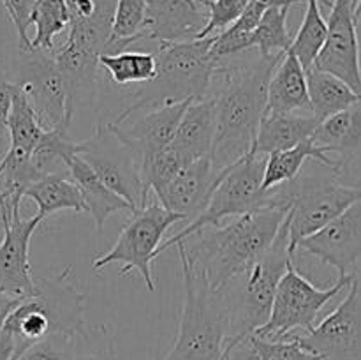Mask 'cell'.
Listing matches in <instances>:
<instances>
[{"mask_svg": "<svg viewBox=\"0 0 361 360\" xmlns=\"http://www.w3.org/2000/svg\"><path fill=\"white\" fill-rule=\"evenodd\" d=\"M307 159H314V161L321 162L326 168H331L334 172L341 173V166H338L337 159L330 157L324 154L321 148L314 145L312 138L303 143L296 145V147L289 148V150L271 152L267 155V168H264V179H263V191H271L277 186L288 184L295 180L300 175L303 168V162Z\"/></svg>", "mask_w": 361, "mask_h": 360, "instance_id": "obj_25", "label": "cell"}, {"mask_svg": "<svg viewBox=\"0 0 361 360\" xmlns=\"http://www.w3.org/2000/svg\"><path fill=\"white\" fill-rule=\"evenodd\" d=\"M183 277V304L173 348L159 360H224L231 334L228 306L221 292L208 288L178 254Z\"/></svg>", "mask_w": 361, "mask_h": 360, "instance_id": "obj_5", "label": "cell"}, {"mask_svg": "<svg viewBox=\"0 0 361 360\" xmlns=\"http://www.w3.org/2000/svg\"><path fill=\"white\" fill-rule=\"evenodd\" d=\"M0 2L6 7L7 14H9L14 28H16L20 52L32 49V39L28 37V27H30V18L35 0H0Z\"/></svg>", "mask_w": 361, "mask_h": 360, "instance_id": "obj_38", "label": "cell"}, {"mask_svg": "<svg viewBox=\"0 0 361 360\" xmlns=\"http://www.w3.org/2000/svg\"><path fill=\"white\" fill-rule=\"evenodd\" d=\"M252 0H207L201 2L208 9V23L197 39L210 37L215 32L226 30L231 27L243 14Z\"/></svg>", "mask_w": 361, "mask_h": 360, "instance_id": "obj_36", "label": "cell"}, {"mask_svg": "<svg viewBox=\"0 0 361 360\" xmlns=\"http://www.w3.org/2000/svg\"><path fill=\"white\" fill-rule=\"evenodd\" d=\"M208 23V9L200 0H148L141 41L159 44L194 41Z\"/></svg>", "mask_w": 361, "mask_h": 360, "instance_id": "obj_18", "label": "cell"}, {"mask_svg": "<svg viewBox=\"0 0 361 360\" xmlns=\"http://www.w3.org/2000/svg\"><path fill=\"white\" fill-rule=\"evenodd\" d=\"M113 360H116V359H113Z\"/></svg>", "mask_w": 361, "mask_h": 360, "instance_id": "obj_46", "label": "cell"}, {"mask_svg": "<svg viewBox=\"0 0 361 360\" xmlns=\"http://www.w3.org/2000/svg\"><path fill=\"white\" fill-rule=\"evenodd\" d=\"M264 168H267V155H259L252 150L243 155L240 161L219 172L204 210L196 219L187 222L185 228L162 242L157 254L164 253L200 229L221 224L222 219L267 210V208H286L279 207L274 189L263 191Z\"/></svg>", "mask_w": 361, "mask_h": 360, "instance_id": "obj_8", "label": "cell"}, {"mask_svg": "<svg viewBox=\"0 0 361 360\" xmlns=\"http://www.w3.org/2000/svg\"><path fill=\"white\" fill-rule=\"evenodd\" d=\"M16 94V85L7 76L4 67H0V134H7V119H9L13 97Z\"/></svg>", "mask_w": 361, "mask_h": 360, "instance_id": "obj_39", "label": "cell"}, {"mask_svg": "<svg viewBox=\"0 0 361 360\" xmlns=\"http://www.w3.org/2000/svg\"><path fill=\"white\" fill-rule=\"evenodd\" d=\"M274 193L279 205L289 208L286 224L291 253L296 254L303 239L323 229L361 200V182L344 184L341 173L331 169L330 175H298L275 187Z\"/></svg>", "mask_w": 361, "mask_h": 360, "instance_id": "obj_7", "label": "cell"}, {"mask_svg": "<svg viewBox=\"0 0 361 360\" xmlns=\"http://www.w3.org/2000/svg\"><path fill=\"white\" fill-rule=\"evenodd\" d=\"M268 112L312 115L307 69L291 49L282 56L270 80Z\"/></svg>", "mask_w": 361, "mask_h": 360, "instance_id": "obj_20", "label": "cell"}, {"mask_svg": "<svg viewBox=\"0 0 361 360\" xmlns=\"http://www.w3.org/2000/svg\"><path fill=\"white\" fill-rule=\"evenodd\" d=\"M319 124L321 122L314 115L267 112L259 131H257L252 150L259 155L289 150V148L310 140Z\"/></svg>", "mask_w": 361, "mask_h": 360, "instance_id": "obj_24", "label": "cell"}, {"mask_svg": "<svg viewBox=\"0 0 361 360\" xmlns=\"http://www.w3.org/2000/svg\"><path fill=\"white\" fill-rule=\"evenodd\" d=\"M44 221L39 214L23 219L14 215L6 226L0 240V295L25 300L37 293V281L30 272L28 247L39 224Z\"/></svg>", "mask_w": 361, "mask_h": 360, "instance_id": "obj_16", "label": "cell"}, {"mask_svg": "<svg viewBox=\"0 0 361 360\" xmlns=\"http://www.w3.org/2000/svg\"><path fill=\"white\" fill-rule=\"evenodd\" d=\"M312 141L324 154H337L341 172H348L361 148V102L323 120L314 131Z\"/></svg>", "mask_w": 361, "mask_h": 360, "instance_id": "obj_22", "label": "cell"}, {"mask_svg": "<svg viewBox=\"0 0 361 360\" xmlns=\"http://www.w3.org/2000/svg\"><path fill=\"white\" fill-rule=\"evenodd\" d=\"M307 80H309L312 115L319 122L361 102V95L334 74L310 69L307 71Z\"/></svg>", "mask_w": 361, "mask_h": 360, "instance_id": "obj_27", "label": "cell"}, {"mask_svg": "<svg viewBox=\"0 0 361 360\" xmlns=\"http://www.w3.org/2000/svg\"><path fill=\"white\" fill-rule=\"evenodd\" d=\"M358 21L355 18V0H334L328 16V35L312 69L324 71L341 78L361 95V62Z\"/></svg>", "mask_w": 361, "mask_h": 360, "instance_id": "obj_14", "label": "cell"}, {"mask_svg": "<svg viewBox=\"0 0 361 360\" xmlns=\"http://www.w3.org/2000/svg\"><path fill=\"white\" fill-rule=\"evenodd\" d=\"M192 101L168 102L141 109L126 120V124H113L116 133L133 148L140 157L141 166L145 161L164 150L175 138L182 116Z\"/></svg>", "mask_w": 361, "mask_h": 360, "instance_id": "obj_17", "label": "cell"}, {"mask_svg": "<svg viewBox=\"0 0 361 360\" xmlns=\"http://www.w3.org/2000/svg\"><path fill=\"white\" fill-rule=\"evenodd\" d=\"M323 360H361V292L358 279L351 282L345 299L305 334H289ZM284 339V337H282Z\"/></svg>", "mask_w": 361, "mask_h": 360, "instance_id": "obj_13", "label": "cell"}, {"mask_svg": "<svg viewBox=\"0 0 361 360\" xmlns=\"http://www.w3.org/2000/svg\"><path fill=\"white\" fill-rule=\"evenodd\" d=\"M99 66L115 85H143L157 76V53L123 49L113 55H101Z\"/></svg>", "mask_w": 361, "mask_h": 360, "instance_id": "obj_29", "label": "cell"}, {"mask_svg": "<svg viewBox=\"0 0 361 360\" xmlns=\"http://www.w3.org/2000/svg\"><path fill=\"white\" fill-rule=\"evenodd\" d=\"M187 164H190V162L173 145H168L164 150L145 161L143 166H141V172H143V184L147 196L150 193L157 194L159 191L164 189Z\"/></svg>", "mask_w": 361, "mask_h": 360, "instance_id": "obj_35", "label": "cell"}, {"mask_svg": "<svg viewBox=\"0 0 361 360\" xmlns=\"http://www.w3.org/2000/svg\"><path fill=\"white\" fill-rule=\"evenodd\" d=\"M23 300H18L13 299V296H7V295H0V330L4 328V323L6 320L9 318V314L16 309Z\"/></svg>", "mask_w": 361, "mask_h": 360, "instance_id": "obj_42", "label": "cell"}, {"mask_svg": "<svg viewBox=\"0 0 361 360\" xmlns=\"http://www.w3.org/2000/svg\"><path fill=\"white\" fill-rule=\"evenodd\" d=\"M252 337L259 352L263 353L264 360H323L291 337L277 339V341L263 339L256 334H252Z\"/></svg>", "mask_w": 361, "mask_h": 360, "instance_id": "obj_37", "label": "cell"}, {"mask_svg": "<svg viewBox=\"0 0 361 360\" xmlns=\"http://www.w3.org/2000/svg\"><path fill=\"white\" fill-rule=\"evenodd\" d=\"M147 2L148 0H116L113 34L106 48V55L120 53L136 44L137 35L143 30Z\"/></svg>", "mask_w": 361, "mask_h": 360, "instance_id": "obj_34", "label": "cell"}, {"mask_svg": "<svg viewBox=\"0 0 361 360\" xmlns=\"http://www.w3.org/2000/svg\"><path fill=\"white\" fill-rule=\"evenodd\" d=\"M355 18H356V21L360 23V20H361V0H355Z\"/></svg>", "mask_w": 361, "mask_h": 360, "instance_id": "obj_43", "label": "cell"}, {"mask_svg": "<svg viewBox=\"0 0 361 360\" xmlns=\"http://www.w3.org/2000/svg\"><path fill=\"white\" fill-rule=\"evenodd\" d=\"M289 208H267L208 226L176 244L190 270L214 292H221L271 247Z\"/></svg>", "mask_w": 361, "mask_h": 360, "instance_id": "obj_1", "label": "cell"}, {"mask_svg": "<svg viewBox=\"0 0 361 360\" xmlns=\"http://www.w3.org/2000/svg\"><path fill=\"white\" fill-rule=\"evenodd\" d=\"M14 85L28 99L46 131L69 129V99L53 49L20 52Z\"/></svg>", "mask_w": 361, "mask_h": 360, "instance_id": "obj_12", "label": "cell"}, {"mask_svg": "<svg viewBox=\"0 0 361 360\" xmlns=\"http://www.w3.org/2000/svg\"><path fill=\"white\" fill-rule=\"evenodd\" d=\"M286 53L259 55L247 64H224L215 76L221 87L212 97L217 108L212 162L222 172L252 152L257 131L268 112V87Z\"/></svg>", "mask_w": 361, "mask_h": 360, "instance_id": "obj_2", "label": "cell"}, {"mask_svg": "<svg viewBox=\"0 0 361 360\" xmlns=\"http://www.w3.org/2000/svg\"><path fill=\"white\" fill-rule=\"evenodd\" d=\"M25 198H30L37 205V214L42 219L60 210L88 212L81 196L80 187L71 175H46L37 179L25 191Z\"/></svg>", "mask_w": 361, "mask_h": 360, "instance_id": "obj_26", "label": "cell"}, {"mask_svg": "<svg viewBox=\"0 0 361 360\" xmlns=\"http://www.w3.org/2000/svg\"><path fill=\"white\" fill-rule=\"evenodd\" d=\"M7 131L11 138L9 154L20 155V157H32V152L41 141L42 134L46 133L39 115L32 108L28 99L18 90V87L13 97L9 119H7Z\"/></svg>", "mask_w": 361, "mask_h": 360, "instance_id": "obj_28", "label": "cell"}, {"mask_svg": "<svg viewBox=\"0 0 361 360\" xmlns=\"http://www.w3.org/2000/svg\"><path fill=\"white\" fill-rule=\"evenodd\" d=\"M291 263H295V254L291 253L284 219L270 249L221 289L231 321L228 346L256 334L257 328L270 320L277 288Z\"/></svg>", "mask_w": 361, "mask_h": 360, "instance_id": "obj_4", "label": "cell"}, {"mask_svg": "<svg viewBox=\"0 0 361 360\" xmlns=\"http://www.w3.org/2000/svg\"><path fill=\"white\" fill-rule=\"evenodd\" d=\"M215 134H217V108H215V99L210 95L201 101L190 102L169 145L182 152L187 161L194 162L212 155Z\"/></svg>", "mask_w": 361, "mask_h": 360, "instance_id": "obj_21", "label": "cell"}, {"mask_svg": "<svg viewBox=\"0 0 361 360\" xmlns=\"http://www.w3.org/2000/svg\"><path fill=\"white\" fill-rule=\"evenodd\" d=\"M296 251L334 267L338 277L356 275L355 270L361 265V200L323 229L303 239Z\"/></svg>", "mask_w": 361, "mask_h": 360, "instance_id": "obj_15", "label": "cell"}, {"mask_svg": "<svg viewBox=\"0 0 361 360\" xmlns=\"http://www.w3.org/2000/svg\"><path fill=\"white\" fill-rule=\"evenodd\" d=\"M16 355V344H14V339L6 328L0 330V360H14Z\"/></svg>", "mask_w": 361, "mask_h": 360, "instance_id": "obj_41", "label": "cell"}, {"mask_svg": "<svg viewBox=\"0 0 361 360\" xmlns=\"http://www.w3.org/2000/svg\"><path fill=\"white\" fill-rule=\"evenodd\" d=\"M78 155L88 162L109 189L126 198L133 207H147L148 196L140 157L120 138L111 122L97 124L92 136L78 141Z\"/></svg>", "mask_w": 361, "mask_h": 360, "instance_id": "obj_11", "label": "cell"}, {"mask_svg": "<svg viewBox=\"0 0 361 360\" xmlns=\"http://www.w3.org/2000/svg\"><path fill=\"white\" fill-rule=\"evenodd\" d=\"M200 2H207V0H200Z\"/></svg>", "mask_w": 361, "mask_h": 360, "instance_id": "obj_45", "label": "cell"}, {"mask_svg": "<svg viewBox=\"0 0 361 360\" xmlns=\"http://www.w3.org/2000/svg\"><path fill=\"white\" fill-rule=\"evenodd\" d=\"M215 35L185 42L161 44L157 52V76L148 83L140 85L134 92V102L123 109L113 124L126 122L141 109L168 102L201 101L210 97L215 74L224 64L212 53Z\"/></svg>", "mask_w": 361, "mask_h": 360, "instance_id": "obj_3", "label": "cell"}, {"mask_svg": "<svg viewBox=\"0 0 361 360\" xmlns=\"http://www.w3.org/2000/svg\"><path fill=\"white\" fill-rule=\"evenodd\" d=\"M30 25L35 27L32 48L53 49V42L71 25V11L66 0H35Z\"/></svg>", "mask_w": 361, "mask_h": 360, "instance_id": "obj_33", "label": "cell"}, {"mask_svg": "<svg viewBox=\"0 0 361 360\" xmlns=\"http://www.w3.org/2000/svg\"><path fill=\"white\" fill-rule=\"evenodd\" d=\"M224 360H264V356L259 352L256 342H254L252 335H249V337L228 346L224 353Z\"/></svg>", "mask_w": 361, "mask_h": 360, "instance_id": "obj_40", "label": "cell"}, {"mask_svg": "<svg viewBox=\"0 0 361 360\" xmlns=\"http://www.w3.org/2000/svg\"><path fill=\"white\" fill-rule=\"evenodd\" d=\"M319 2H323L326 7H331V4H334V0H319Z\"/></svg>", "mask_w": 361, "mask_h": 360, "instance_id": "obj_44", "label": "cell"}, {"mask_svg": "<svg viewBox=\"0 0 361 360\" xmlns=\"http://www.w3.org/2000/svg\"><path fill=\"white\" fill-rule=\"evenodd\" d=\"M305 16L293 39L291 52L295 53L307 71L314 67L317 55L323 49L328 35V21L321 13L319 0H307Z\"/></svg>", "mask_w": 361, "mask_h": 360, "instance_id": "obj_32", "label": "cell"}, {"mask_svg": "<svg viewBox=\"0 0 361 360\" xmlns=\"http://www.w3.org/2000/svg\"><path fill=\"white\" fill-rule=\"evenodd\" d=\"M355 279L356 275L338 277L334 286L321 289L316 288L305 275L300 274L295 263H291L277 288L270 320L263 327L257 328L256 335L277 341L298 328L305 332L312 330L323 307L342 289L349 288Z\"/></svg>", "mask_w": 361, "mask_h": 360, "instance_id": "obj_10", "label": "cell"}, {"mask_svg": "<svg viewBox=\"0 0 361 360\" xmlns=\"http://www.w3.org/2000/svg\"><path fill=\"white\" fill-rule=\"evenodd\" d=\"M219 173L215 172L212 157H201L187 164L164 189L155 196L168 210L183 215L187 222L196 219L212 196Z\"/></svg>", "mask_w": 361, "mask_h": 360, "instance_id": "obj_19", "label": "cell"}, {"mask_svg": "<svg viewBox=\"0 0 361 360\" xmlns=\"http://www.w3.org/2000/svg\"><path fill=\"white\" fill-rule=\"evenodd\" d=\"M307 2V0H284L282 4H275L261 18L259 25L254 30V48H257L259 55H271V53H286L291 49L293 39L288 28V14L295 4Z\"/></svg>", "mask_w": 361, "mask_h": 360, "instance_id": "obj_30", "label": "cell"}, {"mask_svg": "<svg viewBox=\"0 0 361 360\" xmlns=\"http://www.w3.org/2000/svg\"><path fill=\"white\" fill-rule=\"evenodd\" d=\"M73 267H66L51 279L37 281V293L25 299L4 323L13 335L16 356L51 334H78L87 327L85 293L71 282Z\"/></svg>", "mask_w": 361, "mask_h": 360, "instance_id": "obj_6", "label": "cell"}, {"mask_svg": "<svg viewBox=\"0 0 361 360\" xmlns=\"http://www.w3.org/2000/svg\"><path fill=\"white\" fill-rule=\"evenodd\" d=\"M67 172H69L71 179L76 182V186L80 187L81 196H83L85 205L88 208V214H92V217H94L95 228H97L99 233H102V229H104L108 217H111L116 212L133 214L134 210H137L126 198L109 189L95 175V172L88 166V162L83 161L78 154H73L67 159Z\"/></svg>", "mask_w": 361, "mask_h": 360, "instance_id": "obj_23", "label": "cell"}, {"mask_svg": "<svg viewBox=\"0 0 361 360\" xmlns=\"http://www.w3.org/2000/svg\"><path fill=\"white\" fill-rule=\"evenodd\" d=\"M185 221L183 215L168 210L161 203H148L130 214V219L120 232L115 246L102 256L92 261V270L97 272L106 265L120 263V275H127L136 270L152 293L157 289L154 281L152 263L159 256L166 232L173 224Z\"/></svg>", "mask_w": 361, "mask_h": 360, "instance_id": "obj_9", "label": "cell"}, {"mask_svg": "<svg viewBox=\"0 0 361 360\" xmlns=\"http://www.w3.org/2000/svg\"><path fill=\"white\" fill-rule=\"evenodd\" d=\"M78 154V141L69 138V129H49L32 152V166L37 179L46 175H69L67 159Z\"/></svg>", "mask_w": 361, "mask_h": 360, "instance_id": "obj_31", "label": "cell"}]
</instances>
